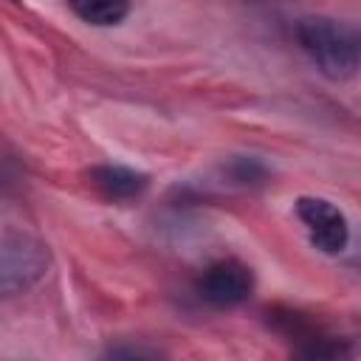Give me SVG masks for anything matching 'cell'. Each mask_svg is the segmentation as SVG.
Listing matches in <instances>:
<instances>
[{
	"label": "cell",
	"mask_w": 361,
	"mask_h": 361,
	"mask_svg": "<svg viewBox=\"0 0 361 361\" xmlns=\"http://www.w3.org/2000/svg\"><path fill=\"white\" fill-rule=\"evenodd\" d=\"M296 42L327 79L344 82L355 76L361 45L353 25L330 17H305L296 23Z\"/></svg>",
	"instance_id": "6da1fadb"
},
{
	"label": "cell",
	"mask_w": 361,
	"mask_h": 361,
	"mask_svg": "<svg viewBox=\"0 0 361 361\" xmlns=\"http://www.w3.org/2000/svg\"><path fill=\"white\" fill-rule=\"evenodd\" d=\"M48 248L31 234H0V296L23 293L48 274Z\"/></svg>",
	"instance_id": "7a4b0ae2"
},
{
	"label": "cell",
	"mask_w": 361,
	"mask_h": 361,
	"mask_svg": "<svg viewBox=\"0 0 361 361\" xmlns=\"http://www.w3.org/2000/svg\"><path fill=\"white\" fill-rule=\"evenodd\" d=\"M296 217L305 223L307 237L313 243V248H319L322 254H341L350 243V226L344 212L324 200V197H299L296 200Z\"/></svg>",
	"instance_id": "3957f363"
},
{
	"label": "cell",
	"mask_w": 361,
	"mask_h": 361,
	"mask_svg": "<svg viewBox=\"0 0 361 361\" xmlns=\"http://www.w3.org/2000/svg\"><path fill=\"white\" fill-rule=\"evenodd\" d=\"M254 290V274L240 259H217L197 279V296L214 307H234Z\"/></svg>",
	"instance_id": "277c9868"
},
{
	"label": "cell",
	"mask_w": 361,
	"mask_h": 361,
	"mask_svg": "<svg viewBox=\"0 0 361 361\" xmlns=\"http://www.w3.org/2000/svg\"><path fill=\"white\" fill-rule=\"evenodd\" d=\"M90 183L107 197V200H133L147 189V175L135 172L121 164H102L90 169Z\"/></svg>",
	"instance_id": "5b68a950"
},
{
	"label": "cell",
	"mask_w": 361,
	"mask_h": 361,
	"mask_svg": "<svg viewBox=\"0 0 361 361\" xmlns=\"http://www.w3.org/2000/svg\"><path fill=\"white\" fill-rule=\"evenodd\" d=\"M68 6L82 23L99 28L118 25L130 11V0H68Z\"/></svg>",
	"instance_id": "8992f818"
},
{
	"label": "cell",
	"mask_w": 361,
	"mask_h": 361,
	"mask_svg": "<svg viewBox=\"0 0 361 361\" xmlns=\"http://www.w3.org/2000/svg\"><path fill=\"white\" fill-rule=\"evenodd\" d=\"M231 175H234V180H240V183H254L257 178H265V169H262V164H257V161L240 158V161H234Z\"/></svg>",
	"instance_id": "52a82bcc"
}]
</instances>
